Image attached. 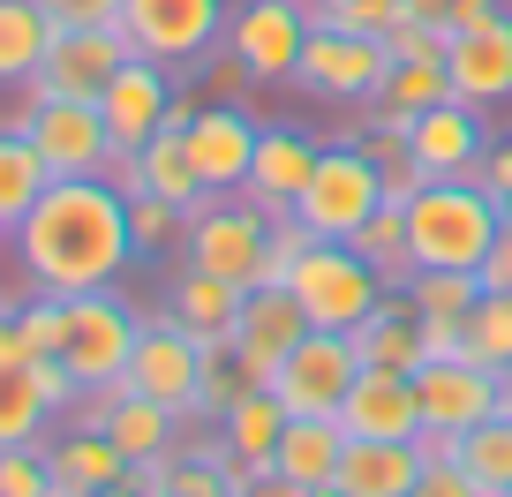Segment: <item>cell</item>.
Here are the masks:
<instances>
[{
    "label": "cell",
    "instance_id": "cell-1",
    "mask_svg": "<svg viewBox=\"0 0 512 497\" xmlns=\"http://www.w3.org/2000/svg\"><path fill=\"white\" fill-rule=\"evenodd\" d=\"M16 272L31 279V294H91L136 264L128 241V196L113 174H83V181H46L31 211L8 226Z\"/></svg>",
    "mask_w": 512,
    "mask_h": 497
},
{
    "label": "cell",
    "instance_id": "cell-2",
    "mask_svg": "<svg viewBox=\"0 0 512 497\" xmlns=\"http://www.w3.org/2000/svg\"><path fill=\"white\" fill-rule=\"evenodd\" d=\"M497 226H505V204L475 174L467 181H422L407 196V257H415V272H482Z\"/></svg>",
    "mask_w": 512,
    "mask_h": 497
},
{
    "label": "cell",
    "instance_id": "cell-3",
    "mask_svg": "<svg viewBox=\"0 0 512 497\" xmlns=\"http://www.w3.org/2000/svg\"><path fill=\"white\" fill-rule=\"evenodd\" d=\"M264 249H272V211H256L249 196H204L181 234V264L219 272L234 287H264Z\"/></svg>",
    "mask_w": 512,
    "mask_h": 497
},
{
    "label": "cell",
    "instance_id": "cell-4",
    "mask_svg": "<svg viewBox=\"0 0 512 497\" xmlns=\"http://www.w3.org/2000/svg\"><path fill=\"white\" fill-rule=\"evenodd\" d=\"M136 332H144V309L113 287L68 294V347L61 362L76 369L83 392H113L128 377V354H136Z\"/></svg>",
    "mask_w": 512,
    "mask_h": 497
},
{
    "label": "cell",
    "instance_id": "cell-5",
    "mask_svg": "<svg viewBox=\"0 0 512 497\" xmlns=\"http://www.w3.org/2000/svg\"><path fill=\"white\" fill-rule=\"evenodd\" d=\"M377 204H384L377 151H369V144H324L317 174H309L302 204H294V219H302L317 241H354V226H362Z\"/></svg>",
    "mask_w": 512,
    "mask_h": 497
},
{
    "label": "cell",
    "instance_id": "cell-6",
    "mask_svg": "<svg viewBox=\"0 0 512 497\" xmlns=\"http://www.w3.org/2000/svg\"><path fill=\"white\" fill-rule=\"evenodd\" d=\"M23 136L38 144V159L53 166V181H83V174H113V136L98 98H31L8 113Z\"/></svg>",
    "mask_w": 512,
    "mask_h": 497
},
{
    "label": "cell",
    "instance_id": "cell-7",
    "mask_svg": "<svg viewBox=\"0 0 512 497\" xmlns=\"http://www.w3.org/2000/svg\"><path fill=\"white\" fill-rule=\"evenodd\" d=\"M287 287L317 332H354L384 302V279L354 257V241H309V257L287 272Z\"/></svg>",
    "mask_w": 512,
    "mask_h": 497
},
{
    "label": "cell",
    "instance_id": "cell-8",
    "mask_svg": "<svg viewBox=\"0 0 512 497\" xmlns=\"http://www.w3.org/2000/svg\"><path fill=\"white\" fill-rule=\"evenodd\" d=\"M226 16H234V0H121V38L128 53L181 76L226 38Z\"/></svg>",
    "mask_w": 512,
    "mask_h": 497
},
{
    "label": "cell",
    "instance_id": "cell-9",
    "mask_svg": "<svg viewBox=\"0 0 512 497\" xmlns=\"http://www.w3.org/2000/svg\"><path fill=\"white\" fill-rule=\"evenodd\" d=\"M196 385H204V339L181 332L174 309L159 302L144 317V332H136V354H128L121 392H144V400H159V407H174V415L196 422Z\"/></svg>",
    "mask_w": 512,
    "mask_h": 497
},
{
    "label": "cell",
    "instance_id": "cell-10",
    "mask_svg": "<svg viewBox=\"0 0 512 497\" xmlns=\"http://www.w3.org/2000/svg\"><path fill=\"white\" fill-rule=\"evenodd\" d=\"M309 31H317V23H309L302 0H241L234 16H226V38H219V46L249 68L256 91H272V83H294Z\"/></svg>",
    "mask_w": 512,
    "mask_h": 497
},
{
    "label": "cell",
    "instance_id": "cell-11",
    "mask_svg": "<svg viewBox=\"0 0 512 497\" xmlns=\"http://www.w3.org/2000/svg\"><path fill=\"white\" fill-rule=\"evenodd\" d=\"M384 38H354V31H309L302 68H294V91L324 98V106H377L384 91Z\"/></svg>",
    "mask_w": 512,
    "mask_h": 497
},
{
    "label": "cell",
    "instance_id": "cell-12",
    "mask_svg": "<svg viewBox=\"0 0 512 497\" xmlns=\"http://www.w3.org/2000/svg\"><path fill=\"white\" fill-rule=\"evenodd\" d=\"M354 377H362V354L347 332H302V347L272 369V392L287 415H339Z\"/></svg>",
    "mask_w": 512,
    "mask_h": 497
},
{
    "label": "cell",
    "instance_id": "cell-13",
    "mask_svg": "<svg viewBox=\"0 0 512 497\" xmlns=\"http://www.w3.org/2000/svg\"><path fill=\"white\" fill-rule=\"evenodd\" d=\"M174 98H181L174 68L144 61V53H128V61H121V76H113L106 91H98V113H106V136H113V166H121V159H136V151H144L151 136L166 129Z\"/></svg>",
    "mask_w": 512,
    "mask_h": 497
},
{
    "label": "cell",
    "instance_id": "cell-14",
    "mask_svg": "<svg viewBox=\"0 0 512 497\" xmlns=\"http://www.w3.org/2000/svg\"><path fill=\"white\" fill-rule=\"evenodd\" d=\"M256 136H264V121H256L241 98H211V106H196V121H189L181 144H189V159H196L204 196H241V189H249Z\"/></svg>",
    "mask_w": 512,
    "mask_h": 497
},
{
    "label": "cell",
    "instance_id": "cell-15",
    "mask_svg": "<svg viewBox=\"0 0 512 497\" xmlns=\"http://www.w3.org/2000/svg\"><path fill=\"white\" fill-rule=\"evenodd\" d=\"M490 113L482 106H467V98H445V106H430V113H415L407 121V159L422 166L430 181H467L482 166V151H490Z\"/></svg>",
    "mask_w": 512,
    "mask_h": 497
},
{
    "label": "cell",
    "instance_id": "cell-16",
    "mask_svg": "<svg viewBox=\"0 0 512 497\" xmlns=\"http://www.w3.org/2000/svg\"><path fill=\"white\" fill-rule=\"evenodd\" d=\"M445 76H452V98H467V106H482V113L512 98V8H505V0H497L482 23L452 31Z\"/></svg>",
    "mask_w": 512,
    "mask_h": 497
},
{
    "label": "cell",
    "instance_id": "cell-17",
    "mask_svg": "<svg viewBox=\"0 0 512 497\" xmlns=\"http://www.w3.org/2000/svg\"><path fill=\"white\" fill-rule=\"evenodd\" d=\"M121 61H128L121 23H106V31H53L46 61H38V76L23 83V91L31 98H98L121 76Z\"/></svg>",
    "mask_w": 512,
    "mask_h": 497
},
{
    "label": "cell",
    "instance_id": "cell-18",
    "mask_svg": "<svg viewBox=\"0 0 512 497\" xmlns=\"http://www.w3.org/2000/svg\"><path fill=\"white\" fill-rule=\"evenodd\" d=\"M317 159H324V136H309L302 121H264V136H256V159H249V204L256 211H294L302 204V189H309V174H317Z\"/></svg>",
    "mask_w": 512,
    "mask_h": 497
},
{
    "label": "cell",
    "instance_id": "cell-19",
    "mask_svg": "<svg viewBox=\"0 0 512 497\" xmlns=\"http://www.w3.org/2000/svg\"><path fill=\"white\" fill-rule=\"evenodd\" d=\"M497 385L505 377H490V369H475L467 354H452V362H422L415 369V400H422V430H445V437H467L475 422L497 415Z\"/></svg>",
    "mask_w": 512,
    "mask_h": 497
},
{
    "label": "cell",
    "instance_id": "cell-20",
    "mask_svg": "<svg viewBox=\"0 0 512 497\" xmlns=\"http://www.w3.org/2000/svg\"><path fill=\"white\" fill-rule=\"evenodd\" d=\"M302 332H317V324L302 317V302H294V287H249L241 294V324H234V354L272 385V369L287 362L294 347H302Z\"/></svg>",
    "mask_w": 512,
    "mask_h": 497
},
{
    "label": "cell",
    "instance_id": "cell-21",
    "mask_svg": "<svg viewBox=\"0 0 512 497\" xmlns=\"http://www.w3.org/2000/svg\"><path fill=\"white\" fill-rule=\"evenodd\" d=\"M339 430L347 437H415L422 430V400H415V377L400 369H362L354 392L339 400Z\"/></svg>",
    "mask_w": 512,
    "mask_h": 497
},
{
    "label": "cell",
    "instance_id": "cell-22",
    "mask_svg": "<svg viewBox=\"0 0 512 497\" xmlns=\"http://www.w3.org/2000/svg\"><path fill=\"white\" fill-rule=\"evenodd\" d=\"M46 460H53V497H98L113 482H128V452L98 422H76V430L46 437Z\"/></svg>",
    "mask_w": 512,
    "mask_h": 497
},
{
    "label": "cell",
    "instance_id": "cell-23",
    "mask_svg": "<svg viewBox=\"0 0 512 497\" xmlns=\"http://www.w3.org/2000/svg\"><path fill=\"white\" fill-rule=\"evenodd\" d=\"M113 181H121V196H166V204H181V211L204 204V181H196V159H189V144H181V129H159L136 159L113 166Z\"/></svg>",
    "mask_w": 512,
    "mask_h": 497
},
{
    "label": "cell",
    "instance_id": "cell-24",
    "mask_svg": "<svg viewBox=\"0 0 512 497\" xmlns=\"http://www.w3.org/2000/svg\"><path fill=\"white\" fill-rule=\"evenodd\" d=\"M241 294H249V287H234V279H219V272H196V264H181V272L166 279V309H174V324L196 332L204 347H226V339H234Z\"/></svg>",
    "mask_w": 512,
    "mask_h": 497
},
{
    "label": "cell",
    "instance_id": "cell-25",
    "mask_svg": "<svg viewBox=\"0 0 512 497\" xmlns=\"http://www.w3.org/2000/svg\"><path fill=\"white\" fill-rule=\"evenodd\" d=\"M354 354H362V369H400V377H415L430 354H422V317H415V302H407L400 287H384V302L369 309L362 324H354Z\"/></svg>",
    "mask_w": 512,
    "mask_h": 497
},
{
    "label": "cell",
    "instance_id": "cell-26",
    "mask_svg": "<svg viewBox=\"0 0 512 497\" xmlns=\"http://www.w3.org/2000/svg\"><path fill=\"white\" fill-rule=\"evenodd\" d=\"M415 475H422V452H415V437H347V452H339V490L347 497H407L415 490Z\"/></svg>",
    "mask_w": 512,
    "mask_h": 497
},
{
    "label": "cell",
    "instance_id": "cell-27",
    "mask_svg": "<svg viewBox=\"0 0 512 497\" xmlns=\"http://www.w3.org/2000/svg\"><path fill=\"white\" fill-rule=\"evenodd\" d=\"M339 452H347V430H339V415H287V430H279V452H272V475H287L294 490H317V482L339 475Z\"/></svg>",
    "mask_w": 512,
    "mask_h": 497
},
{
    "label": "cell",
    "instance_id": "cell-28",
    "mask_svg": "<svg viewBox=\"0 0 512 497\" xmlns=\"http://www.w3.org/2000/svg\"><path fill=\"white\" fill-rule=\"evenodd\" d=\"M61 23L38 0H0V83H31Z\"/></svg>",
    "mask_w": 512,
    "mask_h": 497
},
{
    "label": "cell",
    "instance_id": "cell-29",
    "mask_svg": "<svg viewBox=\"0 0 512 497\" xmlns=\"http://www.w3.org/2000/svg\"><path fill=\"white\" fill-rule=\"evenodd\" d=\"M279 430H287V407H279V392H272V385L249 392V400H241L234 415L219 422V437H226V452H234V467H272Z\"/></svg>",
    "mask_w": 512,
    "mask_h": 497
},
{
    "label": "cell",
    "instance_id": "cell-30",
    "mask_svg": "<svg viewBox=\"0 0 512 497\" xmlns=\"http://www.w3.org/2000/svg\"><path fill=\"white\" fill-rule=\"evenodd\" d=\"M46 181H53V166L38 159V144L16 121H0V226H16L23 211L46 196Z\"/></svg>",
    "mask_w": 512,
    "mask_h": 497
},
{
    "label": "cell",
    "instance_id": "cell-31",
    "mask_svg": "<svg viewBox=\"0 0 512 497\" xmlns=\"http://www.w3.org/2000/svg\"><path fill=\"white\" fill-rule=\"evenodd\" d=\"M354 257H362L384 287H407V279H415V257H407V204L384 196V204L354 226Z\"/></svg>",
    "mask_w": 512,
    "mask_h": 497
},
{
    "label": "cell",
    "instance_id": "cell-32",
    "mask_svg": "<svg viewBox=\"0 0 512 497\" xmlns=\"http://www.w3.org/2000/svg\"><path fill=\"white\" fill-rule=\"evenodd\" d=\"M460 354L475 369H490V377H512V294L482 287V302L460 324Z\"/></svg>",
    "mask_w": 512,
    "mask_h": 497
},
{
    "label": "cell",
    "instance_id": "cell-33",
    "mask_svg": "<svg viewBox=\"0 0 512 497\" xmlns=\"http://www.w3.org/2000/svg\"><path fill=\"white\" fill-rule=\"evenodd\" d=\"M249 392H264V377H256L249 362L234 354V339L226 347H204V385H196V422H226Z\"/></svg>",
    "mask_w": 512,
    "mask_h": 497
},
{
    "label": "cell",
    "instance_id": "cell-34",
    "mask_svg": "<svg viewBox=\"0 0 512 497\" xmlns=\"http://www.w3.org/2000/svg\"><path fill=\"white\" fill-rule=\"evenodd\" d=\"M445 98H452L445 61H392V68H384V91H377V106H384V113H400V121H415V113L445 106Z\"/></svg>",
    "mask_w": 512,
    "mask_h": 497
},
{
    "label": "cell",
    "instance_id": "cell-35",
    "mask_svg": "<svg viewBox=\"0 0 512 497\" xmlns=\"http://www.w3.org/2000/svg\"><path fill=\"white\" fill-rule=\"evenodd\" d=\"M452 460L475 475V490H490V497H505L512 490V422L505 415H490V422H475V430L460 437V452Z\"/></svg>",
    "mask_w": 512,
    "mask_h": 497
},
{
    "label": "cell",
    "instance_id": "cell-36",
    "mask_svg": "<svg viewBox=\"0 0 512 497\" xmlns=\"http://www.w3.org/2000/svg\"><path fill=\"white\" fill-rule=\"evenodd\" d=\"M53 430V407L38 400L31 369H0V445H38Z\"/></svg>",
    "mask_w": 512,
    "mask_h": 497
},
{
    "label": "cell",
    "instance_id": "cell-37",
    "mask_svg": "<svg viewBox=\"0 0 512 497\" xmlns=\"http://www.w3.org/2000/svg\"><path fill=\"white\" fill-rule=\"evenodd\" d=\"M400 294L415 302V317H452V324H467V309L482 302V272H415Z\"/></svg>",
    "mask_w": 512,
    "mask_h": 497
},
{
    "label": "cell",
    "instance_id": "cell-38",
    "mask_svg": "<svg viewBox=\"0 0 512 497\" xmlns=\"http://www.w3.org/2000/svg\"><path fill=\"white\" fill-rule=\"evenodd\" d=\"M181 234H189V211L166 204V196H128V241L136 257H174Z\"/></svg>",
    "mask_w": 512,
    "mask_h": 497
},
{
    "label": "cell",
    "instance_id": "cell-39",
    "mask_svg": "<svg viewBox=\"0 0 512 497\" xmlns=\"http://www.w3.org/2000/svg\"><path fill=\"white\" fill-rule=\"evenodd\" d=\"M309 23H324V31H354V38H384L392 23L407 16V0H302Z\"/></svg>",
    "mask_w": 512,
    "mask_h": 497
},
{
    "label": "cell",
    "instance_id": "cell-40",
    "mask_svg": "<svg viewBox=\"0 0 512 497\" xmlns=\"http://www.w3.org/2000/svg\"><path fill=\"white\" fill-rule=\"evenodd\" d=\"M0 497H53V460L38 445H0Z\"/></svg>",
    "mask_w": 512,
    "mask_h": 497
},
{
    "label": "cell",
    "instance_id": "cell-41",
    "mask_svg": "<svg viewBox=\"0 0 512 497\" xmlns=\"http://www.w3.org/2000/svg\"><path fill=\"white\" fill-rule=\"evenodd\" d=\"M166 497H241V482H234V467H219V460H189V452H181L174 475H166Z\"/></svg>",
    "mask_w": 512,
    "mask_h": 497
},
{
    "label": "cell",
    "instance_id": "cell-42",
    "mask_svg": "<svg viewBox=\"0 0 512 497\" xmlns=\"http://www.w3.org/2000/svg\"><path fill=\"white\" fill-rule=\"evenodd\" d=\"M445 46L452 38L430 31V23H415V16H400L392 31H384V61H445Z\"/></svg>",
    "mask_w": 512,
    "mask_h": 497
},
{
    "label": "cell",
    "instance_id": "cell-43",
    "mask_svg": "<svg viewBox=\"0 0 512 497\" xmlns=\"http://www.w3.org/2000/svg\"><path fill=\"white\" fill-rule=\"evenodd\" d=\"M31 385H38V400H46L53 415H76V407H83V385H76V369H68L61 354H38V362H31Z\"/></svg>",
    "mask_w": 512,
    "mask_h": 497
},
{
    "label": "cell",
    "instance_id": "cell-44",
    "mask_svg": "<svg viewBox=\"0 0 512 497\" xmlns=\"http://www.w3.org/2000/svg\"><path fill=\"white\" fill-rule=\"evenodd\" d=\"M490 8H497V0H407V16L430 23V31H445V38L467 31V23H482Z\"/></svg>",
    "mask_w": 512,
    "mask_h": 497
},
{
    "label": "cell",
    "instance_id": "cell-45",
    "mask_svg": "<svg viewBox=\"0 0 512 497\" xmlns=\"http://www.w3.org/2000/svg\"><path fill=\"white\" fill-rule=\"evenodd\" d=\"M407 497H490V490H475V475H467L460 460H422V475H415Z\"/></svg>",
    "mask_w": 512,
    "mask_h": 497
},
{
    "label": "cell",
    "instance_id": "cell-46",
    "mask_svg": "<svg viewBox=\"0 0 512 497\" xmlns=\"http://www.w3.org/2000/svg\"><path fill=\"white\" fill-rule=\"evenodd\" d=\"M61 31H106V23H121V0H38Z\"/></svg>",
    "mask_w": 512,
    "mask_h": 497
},
{
    "label": "cell",
    "instance_id": "cell-47",
    "mask_svg": "<svg viewBox=\"0 0 512 497\" xmlns=\"http://www.w3.org/2000/svg\"><path fill=\"white\" fill-rule=\"evenodd\" d=\"M475 181L497 196V204H512V129H505V136H490V151H482Z\"/></svg>",
    "mask_w": 512,
    "mask_h": 497
},
{
    "label": "cell",
    "instance_id": "cell-48",
    "mask_svg": "<svg viewBox=\"0 0 512 497\" xmlns=\"http://www.w3.org/2000/svg\"><path fill=\"white\" fill-rule=\"evenodd\" d=\"M31 362H38V339H31V324L8 309V317H0V369H31Z\"/></svg>",
    "mask_w": 512,
    "mask_h": 497
},
{
    "label": "cell",
    "instance_id": "cell-49",
    "mask_svg": "<svg viewBox=\"0 0 512 497\" xmlns=\"http://www.w3.org/2000/svg\"><path fill=\"white\" fill-rule=\"evenodd\" d=\"M482 287L512 294V204H505V226H497V241H490V257H482Z\"/></svg>",
    "mask_w": 512,
    "mask_h": 497
},
{
    "label": "cell",
    "instance_id": "cell-50",
    "mask_svg": "<svg viewBox=\"0 0 512 497\" xmlns=\"http://www.w3.org/2000/svg\"><path fill=\"white\" fill-rule=\"evenodd\" d=\"M497 415L512 422V377H505V385H497Z\"/></svg>",
    "mask_w": 512,
    "mask_h": 497
},
{
    "label": "cell",
    "instance_id": "cell-51",
    "mask_svg": "<svg viewBox=\"0 0 512 497\" xmlns=\"http://www.w3.org/2000/svg\"><path fill=\"white\" fill-rule=\"evenodd\" d=\"M98 497H144V490H136V482H113V490H98Z\"/></svg>",
    "mask_w": 512,
    "mask_h": 497
},
{
    "label": "cell",
    "instance_id": "cell-52",
    "mask_svg": "<svg viewBox=\"0 0 512 497\" xmlns=\"http://www.w3.org/2000/svg\"><path fill=\"white\" fill-rule=\"evenodd\" d=\"M302 497H347V490H339V482H317V490H302Z\"/></svg>",
    "mask_w": 512,
    "mask_h": 497
},
{
    "label": "cell",
    "instance_id": "cell-53",
    "mask_svg": "<svg viewBox=\"0 0 512 497\" xmlns=\"http://www.w3.org/2000/svg\"><path fill=\"white\" fill-rule=\"evenodd\" d=\"M8 309H16V294H0V317H8Z\"/></svg>",
    "mask_w": 512,
    "mask_h": 497
},
{
    "label": "cell",
    "instance_id": "cell-54",
    "mask_svg": "<svg viewBox=\"0 0 512 497\" xmlns=\"http://www.w3.org/2000/svg\"><path fill=\"white\" fill-rule=\"evenodd\" d=\"M0 249H8V226H0Z\"/></svg>",
    "mask_w": 512,
    "mask_h": 497
},
{
    "label": "cell",
    "instance_id": "cell-55",
    "mask_svg": "<svg viewBox=\"0 0 512 497\" xmlns=\"http://www.w3.org/2000/svg\"><path fill=\"white\" fill-rule=\"evenodd\" d=\"M505 497H512V490H505Z\"/></svg>",
    "mask_w": 512,
    "mask_h": 497
}]
</instances>
